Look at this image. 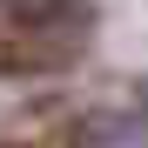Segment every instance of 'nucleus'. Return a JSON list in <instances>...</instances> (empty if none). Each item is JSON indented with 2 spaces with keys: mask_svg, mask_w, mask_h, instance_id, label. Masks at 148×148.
I'll return each mask as SVG.
<instances>
[{
  "mask_svg": "<svg viewBox=\"0 0 148 148\" xmlns=\"http://www.w3.org/2000/svg\"><path fill=\"white\" fill-rule=\"evenodd\" d=\"M141 135H148V81H94L74 94H47L0 128V141H34V148H101Z\"/></svg>",
  "mask_w": 148,
  "mask_h": 148,
  "instance_id": "obj_1",
  "label": "nucleus"
},
{
  "mask_svg": "<svg viewBox=\"0 0 148 148\" xmlns=\"http://www.w3.org/2000/svg\"><path fill=\"white\" fill-rule=\"evenodd\" d=\"M101 14L88 0H0V81L61 74L88 54Z\"/></svg>",
  "mask_w": 148,
  "mask_h": 148,
  "instance_id": "obj_2",
  "label": "nucleus"
}]
</instances>
